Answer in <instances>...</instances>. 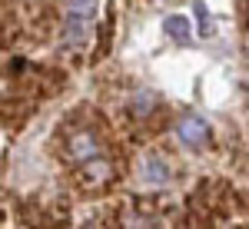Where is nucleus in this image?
Wrapping results in <instances>:
<instances>
[{
  "mask_svg": "<svg viewBox=\"0 0 249 229\" xmlns=\"http://www.w3.org/2000/svg\"><path fill=\"white\" fill-rule=\"evenodd\" d=\"M60 140H63V156H67V163L73 170L107 153V140L100 133V126H96L93 120H87V116H73L63 126V136Z\"/></svg>",
  "mask_w": 249,
  "mask_h": 229,
  "instance_id": "1",
  "label": "nucleus"
},
{
  "mask_svg": "<svg viewBox=\"0 0 249 229\" xmlns=\"http://www.w3.org/2000/svg\"><path fill=\"white\" fill-rule=\"evenodd\" d=\"M96 17V0H67L63 3V37L70 47H83Z\"/></svg>",
  "mask_w": 249,
  "mask_h": 229,
  "instance_id": "2",
  "label": "nucleus"
},
{
  "mask_svg": "<svg viewBox=\"0 0 249 229\" xmlns=\"http://www.w3.org/2000/svg\"><path fill=\"white\" fill-rule=\"evenodd\" d=\"M176 136H179L183 146L203 150V146L210 143V123H206L203 116H196V113H183L176 120Z\"/></svg>",
  "mask_w": 249,
  "mask_h": 229,
  "instance_id": "3",
  "label": "nucleus"
},
{
  "mask_svg": "<svg viewBox=\"0 0 249 229\" xmlns=\"http://www.w3.org/2000/svg\"><path fill=\"white\" fill-rule=\"evenodd\" d=\"M163 30H166L173 40H179V43H190V40H193V27H190V20L183 17V14H173V17H166Z\"/></svg>",
  "mask_w": 249,
  "mask_h": 229,
  "instance_id": "4",
  "label": "nucleus"
},
{
  "mask_svg": "<svg viewBox=\"0 0 249 229\" xmlns=\"http://www.w3.org/2000/svg\"><path fill=\"white\" fill-rule=\"evenodd\" d=\"M143 176H146L150 183H166L170 173H166V163H163L160 156H146V159H143Z\"/></svg>",
  "mask_w": 249,
  "mask_h": 229,
  "instance_id": "5",
  "label": "nucleus"
}]
</instances>
